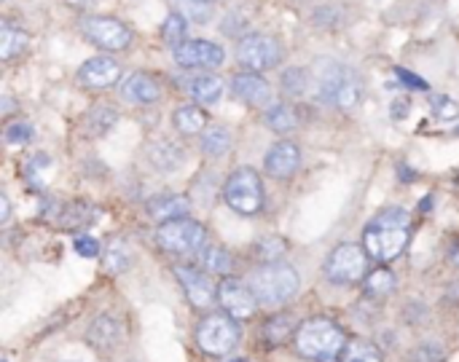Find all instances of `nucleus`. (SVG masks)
Returning <instances> with one entry per match:
<instances>
[{"mask_svg":"<svg viewBox=\"0 0 459 362\" xmlns=\"http://www.w3.org/2000/svg\"><path fill=\"white\" fill-rule=\"evenodd\" d=\"M202 266L207 274H229L231 266H234V258L226 247L221 245H210L202 250Z\"/></svg>","mask_w":459,"mask_h":362,"instance_id":"393cba45","label":"nucleus"},{"mask_svg":"<svg viewBox=\"0 0 459 362\" xmlns=\"http://www.w3.org/2000/svg\"><path fill=\"white\" fill-rule=\"evenodd\" d=\"M347 347L344 331L328 317H312L296 331V352L304 360L336 362Z\"/></svg>","mask_w":459,"mask_h":362,"instance_id":"f03ea898","label":"nucleus"},{"mask_svg":"<svg viewBox=\"0 0 459 362\" xmlns=\"http://www.w3.org/2000/svg\"><path fill=\"white\" fill-rule=\"evenodd\" d=\"M411 362H444V349L438 344H422L420 349H414Z\"/></svg>","mask_w":459,"mask_h":362,"instance_id":"58836bf2","label":"nucleus"},{"mask_svg":"<svg viewBox=\"0 0 459 362\" xmlns=\"http://www.w3.org/2000/svg\"><path fill=\"white\" fill-rule=\"evenodd\" d=\"M452 261H455V263H457V266H459V242H457V245H455V250H452Z\"/></svg>","mask_w":459,"mask_h":362,"instance_id":"de8ad7c7","label":"nucleus"},{"mask_svg":"<svg viewBox=\"0 0 459 362\" xmlns=\"http://www.w3.org/2000/svg\"><path fill=\"white\" fill-rule=\"evenodd\" d=\"M430 110H433V116L438 121H446V124L459 118V102L452 99V97H446V94H433L430 97Z\"/></svg>","mask_w":459,"mask_h":362,"instance_id":"c9c22d12","label":"nucleus"},{"mask_svg":"<svg viewBox=\"0 0 459 362\" xmlns=\"http://www.w3.org/2000/svg\"><path fill=\"white\" fill-rule=\"evenodd\" d=\"M188 212V199L183 196H172V194H161L156 199L148 202V215L167 223V220H175V218H183Z\"/></svg>","mask_w":459,"mask_h":362,"instance_id":"6ab92c4d","label":"nucleus"},{"mask_svg":"<svg viewBox=\"0 0 459 362\" xmlns=\"http://www.w3.org/2000/svg\"><path fill=\"white\" fill-rule=\"evenodd\" d=\"M81 32L100 48L105 51H121L132 43V32L110 16H89L81 24Z\"/></svg>","mask_w":459,"mask_h":362,"instance_id":"1a4fd4ad","label":"nucleus"},{"mask_svg":"<svg viewBox=\"0 0 459 362\" xmlns=\"http://www.w3.org/2000/svg\"><path fill=\"white\" fill-rule=\"evenodd\" d=\"M186 32H188V19L178 11H172L167 16V22L161 24V38L169 43V46H180L186 40Z\"/></svg>","mask_w":459,"mask_h":362,"instance_id":"2f4dec72","label":"nucleus"},{"mask_svg":"<svg viewBox=\"0 0 459 362\" xmlns=\"http://www.w3.org/2000/svg\"><path fill=\"white\" fill-rule=\"evenodd\" d=\"M175 11L183 13L188 22L204 24L212 19V0H175Z\"/></svg>","mask_w":459,"mask_h":362,"instance_id":"c85d7f7f","label":"nucleus"},{"mask_svg":"<svg viewBox=\"0 0 459 362\" xmlns=\"http://www.w3.org/2000/svg\"><path fill=\"white\" fill-rule=\"evenodd\" d=\"M339 362H385V360H382V352H379L374 344H368V341H363V339H355V341H350V344L344 347V352H342Z\"/></svg>","mask_w":459,"mask_h":362,"instance_id":"bb28decb","label":"nucleus"},{"mask_svg":"<svg viewBox=\"0 0 459 362\" xmlns=\"http://www.w3.org/2000/svg\"><path fill=\"white\" fill-rule=\"evenodd\" d=\"M75 253L83 255V258H97L100 245H97L94 237H78V239H75Z\"/></svg>","mask_w":459,"mask_h":362,"instance_id":"79ce46f5","label":"nucleus"},{"mask_svg":"<svg viewBox=\"0 0 459 362\" xmlns=\"http://www.w3.org/2000/svg\"><path fill=\"white\" fill-rule=\"evenodd\" d=\"M116 110L110 105H97L89 116H86V129L89 134H105L113 124H116Z\"/></svg>","mask_w":459,"mask_h":362,"instance_id":"473e14b6","label":"nucleus"},{"mask_svg":"<svg viewBox=\"0 0 459 362\" xmlns=\"http://www.w3.org/2000/svg\"><path fill=\"white\" fill-rule=\"evenodd\" d=\"M245 30H247V19H245L242 13H229V16H226V22H223V32H226V35L234 38V35H242ZM242 38H245V35H242Z\"/></svg>","mask_w":459,"mask_h":362,"instance_id":"a19ab883","label":"nucleus"},{"mask_svg":"<svg viewBox=\"0 0 459 362\" xmlns=\"http://www.w3.org/2000/svg\"><path fill=\"white\" fill-rule=\"evenodd\" d=\"M368 258L371 255L360 245H352V242L339 245L328 255V261H325V277H328V282L336 285V288H344V285H355V282L366 280Z\"/></svg>","mask_w":459,"mask_h":362,"instance_id":"423d86ee","label":"nucleus"},{"mask_svg":"<svg viewBox=\"0 0 459 362\" xmlns=\"http://www.w3.org/2000/svg\"><path fill=\"white\" fill-rule=\"evenodd\" d=\"M266 126H269L272 132H277V134H288V132L296 129V116H293V110L285 108V105H272V108L266 110Z\"/></svg>","mask_w":459,"mask_h":362,"instance_id":"c756f323","label":"nucleus"},{"mask_svg":"<svg viewBox=\"0 0 459 362\" xmlns=\"http://www.w3.org/2000/svg\"><path fill=\"white\" fill-rule=\"evenodd\" d=\"M218 304L237 323L239 320H250L255 315V309H258V298H255L253 288L245 285L242 280H234V277H226L218 285Z\"/></svg>","mask_w":459,"mask_h":362,"instance_id":"9d476101","label":"nucleus"},{"mask_svg":"<svg viewBox=\"0 0 459 362\" xmlns=\"http://www.w3.org/2000/svg\"><path fill=\"white\" fill-rule=\"evenodd\" d=\"M231 91L250 108H264L272 99V86L258 73H239L231 78Z\"/></svg>","mask_w":459,"mask_h":362,"instance_id":"dca6fc26","label":"nucleus"},{"mask_svg":"<svg viewBox=\"0 0 459 362\" xmlns=\"http://www.w3.org/2000/svg\"><path fill=\"white\" fill-rule=\"evenodd\" d=\"M118 78H121V65L113 56H91L78 70V81L86 89H108Z\"/></svg>","mask_w":459,"mask_h":362,"instance_id":"ddd939ff","label":"nucleus"},{"mask_svg":"<svg viewBox=\"0 0 459 362\" xmlns=\"http://www.w3.org/2000/svg\"><path fill=\"white\" fill-rule=\"evenodd\" d=\"M350 67L336 59H315V81H317V97L325 102H333Z\"/></svg>","mask_w":459,"mask_h":362,"instance_id":"2eb2a0df","label":"nucleus"},{"mask_svg":"<svg viewBox=\"0 0 459 362\" xmlns=\"http://www.w3.org/2000/svg\"><path fill=\"white\" fill-rule=\"evenodd\" d=\"M409 110H411V102H409L406 97H401V99H395V102H393V110H390V113H393V118H395V121H401V118H406V116H409Z\"/></svg>","mask_w":459,"mask_h":362,"instance_id":"37998d69","label":"nucleus"},{"mask_svg":"<svg viewBox=\"0 0 459 362\" xmlns=\"http://www.w3.org/2000/svg\"><path fill=\"white\" fill-rule=\"evenodd\" d=\"M27 40H30V35L24 30L13 27L11 22H3V27H0V59L8 62L16 54H22L24 46H27Z\"/></svg>","mask_w":459,"mask_h":362,"instance_id":"4be33fe9","label":"nucleus"},{"mask_svg":"<svg viewBox=\"0 0 459 362\" xmlns=\"http://www.w3.org/2000/svg\"><path fill=\"white\" fill-rule=\"evenodd\" d=\"M395 75H398V81H401L403 86H409V89H417V91H428V89H430V83H428L425 78H420V75H414V73H409V70H403V67H398Z\"/></svg>","mask_w":459,"mask_h":362,"instance_id":"ea45409f","label":"nucleus"},{"mask_svg":"<svg viewBox=\"0 0 459 362\" xmlns=\"http://www.w3.org/2000/svg\"><path fill=\"white\" fill-rule=\"evenodd\" d=\"M237 59L250 70V73H261V70H272L282 62V46L274 35L266 32H250L239 40L237 46Z\"/></svg>","mask_w":459,"mask_h":362,"instance_id":"6e6552de","label":"nucleus"},{"mask_svg":"<svg viewBox=\"0 0 459 362\" xmlns=\"http://www.w3.org/2000/svg\"><path fill=\"white\" fill-rule=\"evenodd\" d=\"M226 59V51L212 43V40H183L180 46H175V62L186 70H212L221 67Z\"/></svg>","mask_w":459,"mask_h":362,"instance_id":"9b49d317","label":"nucleus"},{"mask_svg":"<svg viewBox=\"0 0 459 362\" xmlns=\"http://www.w3.org/2000/svg\"><path fill=\"white\" fill-rule=\"evenodd\" d=\"M175 126L183 132V134H199L204 126H207V116L202 108H194V105H180L172 116Z\"/></svg>","mask_w":459,"mask_h":362,"instance_id":"b1692460","label":"nucleus"},{"mask_svg":"<svg viewBox=\"0 0 459 362\" xmlns=\"http://www.w3.org/2000/svg\"><path fill=\"white\" fill-rule=\"evenodd\" d=\"M129 247L121 242V239H113L110 245H108V250H105V272H110V274H121V272H126L129 269Z\"/></svg>","mask_w":459,"mask_h":362,"instance_id":"7c9ffc66","label":"nucleus"},{"mask_svg":"<svg viewBox=\"0 0 459 362\" xmlns=\"http://www.w3.org/2000/svg\"><path fill=\"white\" fill-rule=\"evenodd\" d=\"M223 199L237 215H258L264 210V183L255 169L250 167H237L229 180L223 183Z\"/></svg>","mask_w":459,"mask_h":362,"instance_id":"20e7f679","label":"nucleus"},{"mask_svg":"<svg viewBox=\"0 0 459 362\" xmlns=\"http://www.w3.org/2000/svg\"><path fill=\"white\" fill-rule=\"evenodd\" d=\"M307 86H309V73L301 70V67H288L282 73V89L285 94L290 97H304L307 94Z\"/></svg>","mask_w":459,"mask_h":362,"instance_id":"f704fd0d","label":"nucleus"},{"mask_svg":"<svg viewBox=\"0 0 459 362\" xmlns=\"http://www.w3.org/2000/svg\"><path fill=\"white\" fill-rule=\"evenodd\" d=\"M196 344L210 358H223L239 344V325L229 315H207L196 328Z\"/></svg>","mask_w":459,"mask_h":362,"instance_id":"0eeeda50","label":"nucleus"},{"mask_svg":"<svg viewBox=\"0 0 459 362\" xmlns=\"http://www.w3.org/2000/svg\"><path fill=\"white\" fill-rule=\"evenodd\" d=\"M86 339H89V344H91L97 352H113V349L118 347V341H121V325H118L113 317L102 315V317H97V320L91 323Z\"/></svg>","mask_w":459,"mask_h":362,"instance_id":"a211bd4d","label":"nucleus"},{"mask_svg":"<svg viewBox=\"0 0 459 362\" xmlns=\"http://www.w3.org/2000/svg\"><path fill=\"white\" fill-rule=\"evenodd\" d=\"M358 102H360V78H358V73L350 67V73H347V78H344V83H342L336 99H333V105L342 108V110H352Z\"/></svg>","mask_w":459,"mask_h":362,"instance_id":"cd10ccee","label":"nucleus"},{"mask_svg":"<svg viewBox=\"0 0 459 362\" xmlns=\"http://www.w3.org/2000/svg\"><path fill=\"white\" fill-rule=\"evenodd\" d=\"M156 242L169 255H196L207 242V231L194 218H175L159 226Z\"/></svg>","mask_w":459,"mask_h":362,"instance_id":"39448f33","label":"nucleus"},{"mask_svg":"<svg viewBox=\"0 0 459 362\" xmlns=\"http://www.w3.org/2000/svg\"><path fill=\"white\" fill-rule=\"evenodd\" d=\"M11 105H13V102H11V99L5 97V99H3V113H11V110H13Z\"/></svg>","mask_w":459,"mask_h":362,"instance_id":"49530a36","label":"nucleus"},{"mask_svg":"<svg viewBox=\"0 0 459 362\" xmlns=\"http://www.w3.org/2000/svg\"><path fill=\"white\" fill-rule=\"evenodd\" d=\"M411 239V220L403 207L382 210L366 228H363V247L374 261L390 263L395 261Z\"/></svg>","mask_w":459,"mask_h":362,"instance_id":"f257e3e1","label":"nucleus"},{"mask_svg":"<svg viewBox=\"0 0 459 362\" xmlns=\"http://www.w3.org/2000/svg\"><path fill=\"white\" fill-rule=\"evenodd\" d=\"M299 164H301V148H299L296 142H290V140L274 142V145L269 148V153H266V161H264L266 172H269L272 177H277V180L293 177L296 169H299Z\"/></svg>","mask_w":459,"mask_h":362,"instance_id":"4468645a","label":"nucleus"},{"mask_svg":"<svg viewBox=\"0 0 459 362\" xmlns=\"http://www.w3.org/2000/svg\"><path fill=\"white\" fill-rule=\"evenodd\" d=\"M8 218H11V202H8V196H5V194H0V223L5 226V223H8Z\"/></svg>","mask_w":459,"mask_h":362,"instance_id":"c03bdc74","label":"nucleus"},{"mask_svg":"<svg viewBox=\"0 0 459 362\" xmlns=\"http://www.w3.org/2000/svg\"><path fill=\"white\" fill-rule=\"evenodd\" d=\"M148 156H151V161H153L161 172H172V169H178V167L183 164V151H180V145H175V142H169V140L153 142L151 151H148Z\"/></svg>","mask_w":459,"mask_h":362,"instance_id":"412c9836","label":"nucleus"},{"mask_svg":"<svg viewBox=\"0 0 459 362\" xmlns=\"http://www.w3.org/2000/svg\"><path fill=\"white\" fill-rule=\"evenodd\" d=\"M121 97L134 102V105H151L161 97V86L148 73H132L121 86Z\"/></svg>","mask_w":459,"mask_h":362,"instance_id":"f3484780","label":"nucleus"},{"mask_svg":"<svg viewBox=\"0 0 459 362\" xmlns=\"http://www.w3.org/2000/svg\"><path fill=\"white\" fill-rule=\"evenodd\" d=\"M175 277L180 280L183 290H186V298L191 301V306L196 309H210L215 304V285L210 280L207 272L196 269V266H175Z\"/></svg>","mask_w":459,"mask_h":362,"instance_id":"f8f14e48","label":"nucleus"},{"mask_svg":"<svg viewBox=\"0 0 459 362\" xmlns=\"http://www.w3.org/2000/svg\"><path fill=\"white\" fill-rule=\"evenodd\" d=\"M299 272L285 263V261H277V263H264L258 266L253 274H250V288L258 298V304L264 306H282L288 304L296 293H299Z\"/></svg>","mask_w":459,"mask_h":362,"instance_id":"7ed1b4c3","label":"nucleus"},{"mask_svg":"<svg viewBox=\"0 0 459 362\" xmlns=\"http://www.w3.org/2000/svg\"><path fill=\"white\" fill-rule=\"evenodd\" d=\"M32 124H27V121H16V124H8L5 126V132H3V137H5V142H11V145H27L30 140H32Z\"/></svg>","mask_w":459,"mask_h":362,"instance_id":"4c0bfd02","label":"nucleus"},{"mask_svg":"<svg viewBox=\"0 0 459 362\" xmlns=\"http://www.w3.org/2000/svg\"><path fill=\"white\" fill-rule=\"evenodd\" d=\"M231 148V134L229 129L223 126H212L202 134V151L210 156V159H223Z\"/></svg>","mask_w":459,"mask_h":362,"instance_id":"a878e982","label":"nucleus"},{"mask_svg":"<svg viewBox=\"0 0 459 362\" xmlns=\"http://www.w3.org/2000/svg\"><path fill=\"white\" fill-rule=\"evenodd\" d=\"M186 91L202 105H215L223 94V83L215 75H194L186 81Z\"/></svg>","mask_w":459,"mask_h":362,"instance_id":"aec40b11","label":"nucleus"},{"mask_svg":"<svg viewBox=\"0 0 459 362\" xmlns=\"http://www.w3.org/2000/svg\"><path fill=\"white\" fill-rule=\"evenodd\" d=\"M285 250H288V242L280 239V237H264V239L255 245L258 258H264L266 263H277V261L285 255Z\"/></svg>","mask_w":459,"mask_h":362,"instance_id":"e433bc0d","label":"nucleus"},{"mask_svg":"<svg viewBox=\"0 0 459 362\" xmlns=\"http://www.w3.org/2000/svg\"><path fill=\"white\" fill-rule=\"evenodd\" d=\"M290 331H293V317H290V315H280V317H272V320L266 323L264 336H266V341H269L272 347H277V344H282V341L290 336Z\"/></svg>","mask_w":459,"mask_h":362,"instance_id":"72a5a7b5","label":"nucleus"},{"mask_svg":"<svg viewBox=\"0 0 459 362\" xmlns=\"http://www.w3.org/2000/svg\"><path fill=\"white\" fill-rule=\"evenodd\" d=\"M398 288V280H395V274L390 272V269H374L368 277H366V282H363V290H366V296H371V298H387L393 290Z\"/></svg>","mask_w":459,"mask_h":362,"instance_id":"5701e85b","label":"nucleus"},{"mask_svg":"<svg viewBox=\"0 0 459 362\" xmlns=\"http://www.w3.org/2000/svg\"><path fill=\"white\" fill-rule=\"evenodd\" d=\"M70 8H89V5H94L97 0H65Z\"/></svg>","mask_w":459,"mask_h":362,"instance_id":"a18cd8bd","label":"nucleus"}]
</instances>
